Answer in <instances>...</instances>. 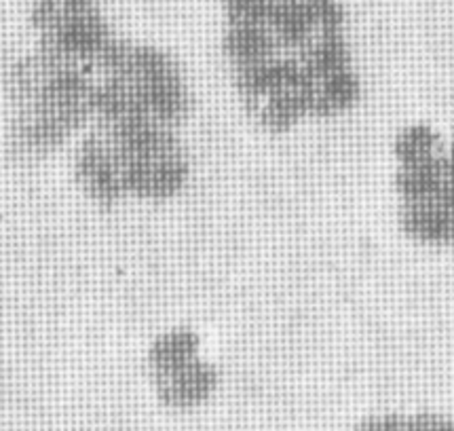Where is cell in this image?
I'll use <instances>...</instances> for the list:
<instances>
[{
  "label": "cell",
  "mask_w": 454,
  "mask_h": 431,
  "mask_svg": "<svg viewBox=\"0 0 454 431\" xmlns=\"http://www.w3.org/2000/svg\"><path fill=\"white\" fill-rule=\"evenodd\" d=\"M74 169L81 184L91 192L98 201H114L123 192L121 165L116 161L113 148L99 129L91 131L79 144L74 159Z\"/></svg>",
  "instance_id": "cell-1"
},
{
  "label": "cell",
  "mask_w": 454,
  "mask_h": 431,
  "mask_svg": "<svg viewBox=\"0 0 454 431\" xmlns=\"http://www.w3.org/2000/svg\"><path fill=\"white\" fill-rule=\"evenodd\" d=\"M184 153L160 154V157L134 159L121 165L123 189L146 197H165L176 192L186 178Z\"/></svg>",
  "instance_id": "cell-2"
},
{
  "label": "cell",
  "mask_w": 454,
  "mask_h": 431,
  "mask_svg": "<svg viewBox=\"0 0 454 431\" xmlns=\"http://www.w3.org/2000/svg\"><path fill=\"white\" fill-rule=\"evenodd\" d=\"M154 377H157L159 394L163 400L171 404H192V402L203 400L214 389L218 374L212 364L191 357L176 366L157 370Z\"/></svg>",
  "instance_id": "cell-3"
},
{
  "label": "cell",
  "mask_w": 454,
  "mask_h": 431,
  "mask_svg": "<svg viewBox=\"0 0 454 431\" xmlns=\"http://www.w3.org/2000/svg\"><path fill=\"white\" fill-rule=\"evenodd\" d=\"M400 229L412 239L434 246L452 241L454 223L440 201L403 203L400 208Z\"/></svg>",
  "instance_id": "cell-4"
},
{
  "label": "cell",
  "mask_w": 454,
  "mask_h": 431,
  "mask_svg": "<svg viewBox=\"0 0 454 431\" xmlns=\"http://www.w3.org/2000/svg\"><path fill=\"white\" fill-rule=\"evenodd\" d=\"M446 186L444 153L431 161L417 165H402L395 174V191L403 203L437 201Z\"/></svg>",
  "instance_id": "cell-5"
},
{
  "label": "cell",
  "mask_w": 454,
  "mask_h": 431,
  "mask_svg": "<svg viewBox=\"0 0 454 431\" xmlns=\"http://www.w3.org/2000/svg\"><path fill=\"white\" fill-rule=\"evenodd\" d=\"M277 47L279 41L273 30L269 24L260 21H235L224 36V49L231 55L232 64L277 55Z\"/></svg>",
  "instance_id": "cell-6"
},
{
  "label": "cell",
  "mask_w": 454,
  "mask_h": 431,
  "mask_svg": "<svg viewBox=\"0 0 454 431\" xmlns=\"http://www.w3.org/2000/svg\"><path fill=\"white\" fill-rule=\"evenodd\" d=\"M362 96V82L351 68L332 72L328 76H321L315 82L311 113L330 114L345 110L357 102Z\"/></svg>",
  "instance_id": "cell-7"
},
{
  "label": "cell",
  "mask_w": 454,
  "mask_h": 431,
  "mask_svg": "<svg viewBox=\"0 0 454 431\" xmlns=\"http://www.w3.org/2000/svg\"><path fill=\"white\" fill-rule=\"evenodd\" d=\"M301 62L317 81L332 72L351 68V53L340 32H325L301 49Z\"/></svg>",
  "instance_id": "cell-8"
},
{
  "label": "cell",
  "mask_w": 454,
  "mask_h": 431,
  "mask_svg": "<svg viewBox=\"0 0 454 431\" xmlns=\"http://www.w3.org/2000/svg\"><path fill=\"white\" fill-rule=\"evenodd\" d=\"M397 161L402 165H417L440 157V136L427 125H412L402 129L393 144Z\"/></svg>",
  "instance_id": "cell-9"
},
{
  "label": "cell",
  "mask_w": 454,
  "mask_h": 431,
  "mask_svg": "<svg viewBox=\"0 0 454 431\" xmlns=\"http://www.w3.org/2000/svg\"><path fill=\"white\" fill-rule=\"evenodd\" d=\"M199 349V336L192 330H171V333L160 334L157 341L153 342L151 351H148V359L154 372L157 370L176 366V364L186 362V359L197 357Z\"/></svg>",
  "instance_id": "cell-10"
},
{
  "label": "cell",
  "mask_w": 454,
  "mask_h": 431,
  "mask_svg": "<svg viewBox=\"0 0 454 431\" xmlns=\"http://www.w3.org/2000/svg\"><path fill=\"white\" fill-rule=\"evenodd\" d=\"M444 168H446V180L454 182V144L444 153Z\"/></svg>",
  "instance_id": "cell-11"
},
{
  "label": "cell",
  "mask_w": 454,
  "mask_h": 431,
  "mask_svg": "<svg viewBox=\"0 0 454 431\" xmlns=\"http://www.w3.org/2000/svg\"><path fill=\"white\" fill-rule=\"evenodd\" d=\"M450 246H452V250H454V235H452V241H450Z\"/></svg>",
  "instance_id": "cell-12"
}]
</instances>
